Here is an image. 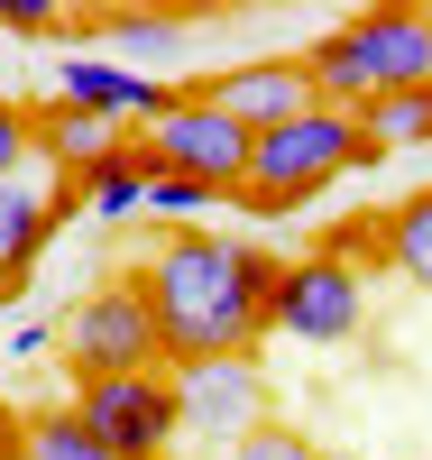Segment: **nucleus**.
<instances>
[{"label": "nucleus", "instance_id": "39448f33", "mask_svg": "<svg viewBox=\"0 0 432 460\" xmlns=\"http://www.w3.org/2000/svg\"><path fill=\"white\" fill-rule=\"evenodd\" d=\"M56 350H65V368H74V387H93V377L166 368V332H156L138 277H110V286H93V295H74V304H65Z\"/></svg>", "mask_w": 432, "mask_h": 460}, {"label": "nucleus", "instance_id": "0eeeda50", "mask_svg": "<svg viewBox=\"0 0 432 460\" xmlns=\"http://www.w3.org/2000/svg\"><path fill=\"white\" fill-rule=\"evenodd\" d=\"M359 323H368V286H359V267H349V258L313 249V258H286V267H277V295H267V332L331 350V341H359Z\"/></svg>", "mask_w": 432, "mask_h": 460}, {"label": "nucleus", "instance_id": "f257e3e1", "mask_svg": "<svg viewBox=\"0 0 432 460\" xmlns=\"http://www.w3.org/2000/svg\"><path fill=\"white\" fill-rule=\"evenodd\" d=\"M277 267L286 258H267L249 240H221V230H166V240L138 258V295H147L156 332H166V368L258 359Z\"/></svg>", "mask_w": 432, "mask_h": 460}, {"label": "nucleus", "instance_id": "7ed1b4c3", "mask_svg": "<svg viewBox=\"0 0 432 460\" xmlns=\"http://www.w3.org/2000/svg\"><path fill=\"white\" fill-rule=\"evenodd\" d=\"M349 166H386L377 147H368V129H359V111H304V120H286V129H267L258 138V166H249V194H240V212H258V221H277V212H304L313 194H322L331 175H349Z\"/></svg>", "mask_w": 432, "mask_h": 460}, {"label": "nucleus", "instance_id": "412c9836", "mask_svg": "<svg viewBox=\"0 0 432 460\" xmlns=\"http://www.w3.org/2000/svg\"><path fill=\"white\" fill-rule=\"evenodd\" d=\"M221 194H203V184H193V175H156L147 184V212H212Z\"/></svg>", "mask_w": 432, "mask_h": 460}, {"label": "nucleus", "instance_id": "9d476101", "mask_svg": "<svg viewBox=\"0 0 432 460\" xmlns=\"http://www.w3.org/2000/svg\"><path fill=\"white\" fill-rule=\"evenodd\" d=\"M212 28V10H93V19H74L65 37H93L101 56H120V65H184L193 56V37Z\"/></svg>", "mask_w": 432, "mask_h": 460}, {"label": "nucleus", "instance_id": "aec40b11", "mask_svg": "<svg viewBox=\"0 0 432 460\" xmlns=\"http://www.w3.org/2000/svg\"><path fill=\"white\" fill-rule=\"evenodd\" d=\"M0 28L10 37H65L74 19H65V0H0Z\"/></svg>", "mask_w": 432, "mask_h": 460}, {"label": "nucleus", "instance_id": "6e6552de", "mask_svg": "<svg viewBox=\"0 0 432 460\" xmlns=\"http://www.w3.org/2000/svg\"><path fill=\"white\" fill-rule=\"evenodd\" d=\"M184 387V424H203V442H249L258 424H277L267 414V368L258 359H212V368H175Z\"/></svg>", "mask_w": 432, "mask_h": 460}, {"label": "nucleus", "instance_id": "9b49d317", "mask_svg": "<svg viewBox=\"0 0 432 460\" xmlns=\"http://www.w3.org/2000/svg\"><path fill=\"white\" fill-rule=\"evenodd\" d=\"M184 84H156V74H138V65H120V56H65L56 65V102H74V111H101V120H156V111H166Z\"/></svg>", "mask_w": 432, "mask_h": 460}, {"label": "nucleus", "instance_id": "a211bd4d", "mask_svg": "<svg viewBox=\"0 0 432 460\" xmlns=\"http://www.w3.org/2000/svg\"><path fill=\"white\" fill-rule=\"evenodd\" d=\"M37 157V111L0 93V184H19V166Z\"/></svg>", "mask_w": 432, "mask_h": 460}, {"label": "nucleus", "instance_id": "ddd939ff", "mask_svg": "<svg viewBox=\"0 0 432 460\" xmlns=\"http://www.w3.org/2000/svg\"><path fill=\"white\" fill-rule=\"evenodd\" d=\"M120 147H129V129H120V120H101V111H74V102H56V93L37 102V157H56L74 184L101 175Z\"/></svg>", "mask_w": 432, "mask_h": 460}, {"label": "nucleus", "instance_id": "b1692460", "mask_svg": "<svg viewBox=\"0 0 432 460\" xmlns=\"http://www.w3.org/2000/svg\"><path fill=\"white\" fill-rule=\"evenodd\" d=\"M0 304H10V295H0Z\"/></svg>", "mask_w": 432, "mask_h": 460}, {"label": "nucleus", "instance_id": "1a4fd4ad", "mask_svg": "<svg viewBox=\"0 0 432 460\" xmlns=\"http://www.w3.org/2000/svg\"><path fill=\"white\" fill-rule=\"evenodd\" d=\"M240 129H286V120H304V111H322V93H313V65L304 56H258V65H230V74H212L203 84Z\"/></svg>", "mask_w": 432, "mask_h": 460}, {"label": "nucleus", "instance_id": "f8f14e48", "mask_svg": "<svg viewBox=\"0 0 432 460\" xmlns=\"http://www.w3.org/2000/svg\"><path fill=\"white\" fill-rule=\"evenodd\" d=\"M74 203H84L74 184H56V194H47V184H28V175L0 184V295H19V286L37 277V258H47L56 221H65Z\"/></svg>", "mask_w": 432, "mask_h": 460}, {"label": "nucleus", "instance_id": "20e7f679", "mask_svg": "<svg viewBox=\"0 0 432 460\" xmlns=\"http://www.w3.org/2000/svg\"><path fill=\"white\" fill-rule=\"evenodd\" d=\"M138 147L156 157V175H193L221 203H240L249 194V166H258V129H240L203 84H184L166 111H156V120L138 129Z\"/></svg>", "mask_w": 432, "mask_h": 460}, {"label": "nucleus", "instance_id": "4be33fe9", "mask_svg": "<svg viewBox=\"0 0 432 460\" xmlns=\"http://www.w3.org/2000/svg\"><path fill=\"white\" fill-rule=\"evenodd\" d=\"M0 460H28V433H19V414H0Z\"/></svg>", "mask_w": 432, "mask_h": 460}, {"label": "nucleus", "instance_id": "5701e85b", "mask_svg": "<svg viewBox=\"0 0 432 460\" xmlns=\"http://www.w3.org/2000/svg\"><path fill=\"white\" fill-rule=\"evenodd\" d=\"M322 460H359V451H322Z\"/></svg>", "mask_w": 432, "mask_h": 460}, {"label": "nucleus", "instance_id": "423d86ee", "mask_svg": "<svg viewBox=\"0 0 432 460\" xmlns=\"http://www.w3.org/2000/svg\"><path fill=\"white\" fill-rule=\"evenodd\" d=\"M74 414L93 424V442L110 460H175V442H184V387H175V368L93 377V387H74Z\"/></svg>", "mask_w": 432, "mask_h": 460}, {"label": "nucleus", "instance_id": "6ab92c4d", "mask_svg": "<svg viewBox=\"0 0 432 460\" xmlns=\"http://www.w3.org/2000/svg\"><path fill=\"white\" fill-rule=\"evenodd\" d=\"M221 460H322V451H313V433H295V424H258L249 442H230Z\"/></svg>", "mask_w": 432, "mask_h": 460}, {"label": "nucleus", "instance_id": "4468645a", "mask_svg": "<svg viewBox=\"0 0 432 460\" xmlns=\"http://www.w3.org/2000/svg\"><path fill=\"white\" fill-rule=\"evenodd\" d=\"M147 184H156V157L129 138L120 157H110L101 175H84L74 194H84V212H93V221H129V212H147Z\"/></svg>", "mask_w": 432, "mask_h": 460}, {"label": "nucleus", "instance_id": "f03ea898", "mask_svg": "<svg viewBox=\"0 0 432 460\" xmlns=\"http://www.w3.org/2000/svg\"><path fill=\"white\" fill-rule=\"evenodd\" d=\"M304 65L331 111H368L377 93H432V10L423 0H377V10L340 19L331 37H313Z\"/></svg>", "mask_w": 432, "mask_h": 460}, {"label": "nucleus", "instance_id": "2eb2a0df", "mask_svg": "<svg viewBox=\"0 0 432 460\" xmlns=\"http://www.w3.org/2000/svg\"><path fill=\"white\" fill-rule=\"evenodd\" d=\"M377 249H386V267H396L405 286H423V295H432V184H423L414 203H396V212H386Z\"/></svg>", "mask_w": 432, "mask_h": 460}, {"label": "nucleus", "instance_id": "dca6fc26", "mask_svg": "<svg viewBox=\"0 0 432 460\" xmlns=\"http://www.w3.org/2000/svg\"><path fill=\"white\" fill-rule=\"evenodd\" d=\"M359 129L377 157H396V147H432V93H377L359 111Z\"/></svg>", "mask_w": 432, "mask_h": 460}, {"label": "nucleus", "instance_id": "f3484780", "mask_svg": "<svg viewBox=\"0 0 432 460\" xmlns=\"http://www.w3.org/2000/svg\"><path fill=\"white\" fill-rule=\"evenodd\" d=\"M19 433H28V460H110L74 405H37V414H19Z\"/></svg>", "mask_w": 432, "mask_h": 460}]
</instances>
